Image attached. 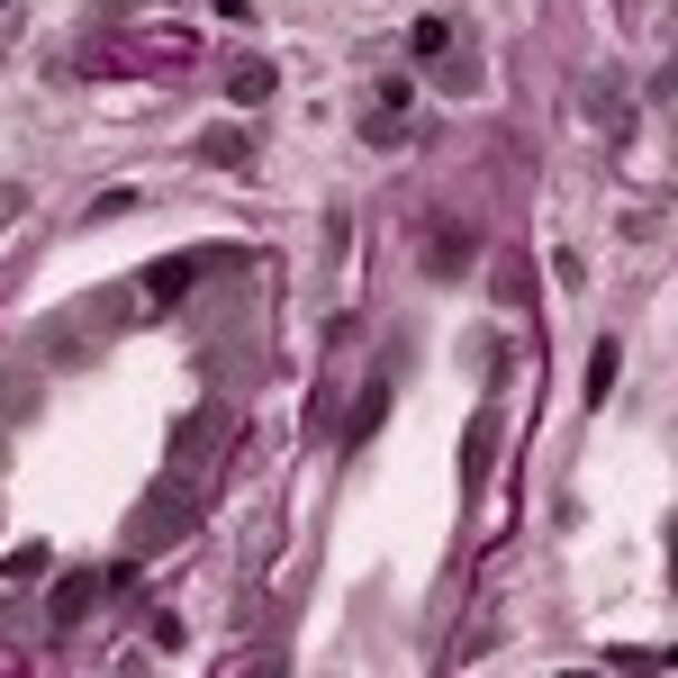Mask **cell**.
<instances>
[{
	"mask_svg": "<svg viewBox=\"0 0 678 678\" xmlns=\"http://www.w3.org/2000/svg\"><path fill=\"white\" fill-rule=\"evenodd\" d=\"M616 362H625V353H616V335H606V345L588 353V398H597V407H606V389H616Z\"/></svg>",
	"mask_w": 678,
	"mask_h": 678,
	"instance_id": "obj_2",
	"label": "cell"
},
{
	"mask_svg": "<svg viewBox=\"0 0 678 678\" xmlns=\"http://www.w3.org/2000/svg\"><path fill=\"white\" fill-rule=\"evenodd\" d=\"M91 597H100V579H63V588H54V625H82Z\"/></svg>",
	"mask_w": 678,
	"mask_h": 678,
	"instance_id": "obj_1",
	"label": "cell"
},
{
	"mask_svg": "<svg viewBox=\"0 0 678 678\" xmlns=\"http://www.w3.org/2000/svg\"><path fill=\"white\" fill-rule=\"evenodd\" d=\"M417 54H426V63H443V54H452V28H443V19H426V28H417Z\"/></svg>",
	"mask_w": 678,
	"mask_h": 678,
	"instance_id": "obj_4",
	"label": "cell"
},
{
	"mask_svg": "<svg viewBox=\"0 0 678 678\" xmlns=\"http://www.w3.org/2000/svg\"><path fill=\"white\" fill-rule=\"evenodd\" d=\"M227 91H236V100H262V91H271V63H236Z\"/></svg>",
	"mask_w": 678,
	"mask_h": 678,
	"instance_id": "obj_3",
	"label": "cell"
}]
</instances>
